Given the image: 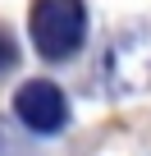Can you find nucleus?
<instances>
[{"label": "nucleus", "mask_w": 151, "mask_h": 156, "mask_svg": "<svg viewBox=\"0 0 151 156\" xmlns=\"http://www.w3.org/2000/svg\"><path fill=\"white\" fill-rule=\"evenodd\" d=\"M14 115L32 129V133H60L69 124V101L55 83L46 78H28V83L14 92Z\"/></svg>", "instance_id": "3"}, {"label": "nucleus", "mask_w": 151, "mask_h": 156, "mask_svg": "<svg viewBox=\"0 0 151 156\" xmlns=\"http://www.w3.org/2000/svg\"><path fill=\"white\" fill-rule=\"evenodd\" d=\"M105 87L115 97H146L151 92V23L124 28L105 51Z\"/></svg>", "instance_id": "1"}, {"label": "nucleus", "mask_w": 151, "mask_h": 156, "mask_svg": "<svg viewBox=\"0 0 151 156\" xmlns=\"http://www.w3.org/2000/svg\"><path fill=\"white\" fill-rule=\"evenodd\" d=\"M87 37L83 0H37L32 5V46L41 60H69Z\"/></svg>", "instance_id": "2"}, {"label": "nucleus", "mask_w": 151, "mask_h": 156, "mask_svg": "<svg viewBox=\"0 0 151 156\" xmlns=\"http://www.w3.org/2000/svg\"><path fill=\"white\" fill-rule=\"evenodd\" d=\"M14 64H19V46H14V37L5 28H0V73H9Z\"/></svg>", "instance_id": "4"}]
</instances>
